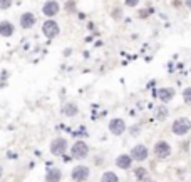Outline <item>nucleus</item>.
<instances>
[{"label": "nucleus", "mask_w": 191, "mask_h": 182, "mask_svg": "<svg viewBox=\"0 0 191 182\" xmlns=\"http://www.w3.org/2000/svg\"><path fill=\"white\" fill-rule=\"evenodd\" d=\"M139 4V0H126V5L128 7H136Z\"/></svg>", "instance_id": "nucleus-21"}, {"label": "nucleus", "mask_w": 191, "mask_h": 182, "mask_svg": "<svg viewBox=\"0 0 191 182\" xmlns=\"http://www.w3.org/2000/svg\"><path fill=\"white\" fill-rule=\"evenodd\" d=\"M101 182H119V179H117V176L114 174V172H106L102 176V181Z\"/></svg>", "instance_id": "nucleus-15"}, {"label": "nucleus", "mask_w": 191, "mask_h": 182, "mask_svg": "<svg viewBox=\"0 0 191 182\" xmlns=\"http://www.w3.org/2000/svg\"><path fill=\"white\" fill-rule=\"evenodd\" d=\"M14 34V27L10 22H2L0 24V35L2 37H10Z\"/></svg>", "instance_id": "nucleus-13"}, {"label": "nucleus", "mask_w": 191, "mask_h": 182, "mask_svg": "<svg viewBox=\"0 0 191 182\" xmlns=\"http://www.w3.org/2000/svg\"><path fill=\"white\" fill-rule=\"evenodd\" d=\"M62 112H64L66 115H76L77 114V107H76L74 104H67L64 109H62Z\"/></svg>", "instance_id": "nucleus-16"}, {"label": "nucleus", "mask_w": 191, "mask_h": 182, "mask_svg": "<svg viewBox=\"0 0 191 182\" xmlns=\"http://www.w3.org/2000/svg\"><path fill=\"white\" fill-rule=\"evenodd\" d=\"M183 99L188 105H191V87L185 89V92H183Z\"/></svg>", "instance_id": "nucleus-19"}, {"label": "nucleus", "mask_w": 191, "mask_h": 182, "mask_svg": "<svg viewBox=\"0 0 191 182\" xmlns=\"http://www.w3.org/2000/svg\"><path fill=\"white\" fill-rule=\"evenodd\" d=\"M131 157H133V161H146L148 159V149L146 146H136L133 151H131Z\"/></svg>", "instance_id": "nucleus-8"}, {"label": "nucleus", "mask_w": 191, "mask_h": 182, "mask_svg": "<svg viewBox=\"0 0 191 182\" xmlns=\"http://www.w3.org/2000/svg\"><path fill=\"white\" fill-rule=\"evenodd\" d=\"M66 7H67L69 10H72V9H74V2H67V5H66Z\"/></svg>", "instance_id": "nucleus-22"}, {"label": "nucleus", "mask_w": 191, "mask_h": 182, "mask_svg": "<svg viewBox=\"0 0 191 182\" xmlns=\"http://www.w3.org/2000/svg\"><path fill=\"white\" fill-rule=\"evenodd\" d=\"M66 147H67V141L64 139V137H57L54 139L50 144V152L54 156H62L64 152H66Z\"/></svg>", "instance_id": "nucleus-2"}, {"label": "nucleus", "mask_w": 191, "mask_h": 182, "mask_svg": "<svg viewBox=\"0 0 191 182\" xmlns=\"http://www.w3.org/2000/svg\"><path fill=\"white\" fill-rule=\"evenodd\" d=\"M12 5V0H0V9H9V7Z\"/></svg>", "instance_id": "nucleus-20"}, {"label": "nucleus", "mask_w": 191, "mask_h": 182, "mask_svg": "<svg viewBox=\"0 0 191 182\" xmlns=\"http://www.w3.org/2000/svg\"><path fill=\"white\" fill-rule=\"evenodd\" d=\"M72 157L74 159H84V157L87 156V152H89V147H87V144L86 142H82V141H79V142H76L72 146Z\"/></svg>", "instance_id": "nucleus-3"}, {"label": "nucleus", "mask_w": 191, "mask_h": 182, "mask_svg": "<svg viewBox=\"0 0 191 182\" xmlns=\"http://www.w3.org/2000/svg\"><path fill=\"white\" fill-rule=\"evenodd\" d=\"M42 12H44L47 17H54L55 14H59V4L54 2V0H49V2H45V5H44Z\"/></svg>", "instance_id": "nucleus-9"}, {"label": "nucleus", "mask_w": 191, "mask_h": 182, "mask_svg": "<svg viewBox=\"0 0 191 182\" xmlns=\"http://www.w3.org/2000/svg\"><path fill=\"white\" fill-rule=\"evenodd\" d=\"M131 162H133V157L126 156V154H123V156H119L117 159H116V164H117V167H121V169H129Z\"/></svg>", "instance_id": "nucleus-11"}, {"label": "nucleus", "mask_w": 191, "mask_h": 182, "mask_svg": "<svg viewBox=\"0 0 191 182\" xmlns=\"http://www.w3.org/2000/svg\"><path fill=\"white\" fill-rule=\"evenodd\" d=\"M168 117V109H166L164 105H161L159 109H158V112H156V119L158 120H163Z\"/></svg>", "instance_id": "nucleus-17"}, {"label": "nucleus", "mask_w": 191, "mask_h": 182, "mask_svg": "<svg viewBox=\"0 0 191 182\" xmlns=\"http://www.w3.org/2000/svg\"><path fill=\"white\" fill-rule=\"evenodd\" d=\"M34 24H35V17L32 15V14H29V12H25V14L20 17V25L24 27V29H30Z\"/></svg>", "instance_id": "nucleus-10"}, {"label": "nucleus", "mask_w": 191, "mask_h": 182, "mask_svg": "<svg viewBox=\"0 0 191 182\" xmlns=\"http://www.w3.org/2000/svg\"><path fill=\"white\" fill-rule=\"evenodd\" d=\"M0 176H2V167H0Z\"/></svg>", "instance_id": "nucleus-26"}, {"label": "nucleus", "mask_w": 191, "mask_h": 182, "mask_svg": "<svg viewBox=\"0 0 191 182\" xmlns=\"http://www.w3.org/2000/svg\"><path fill=\"white\" fill-rule=\"evenodd\" d=\"M146 169H143V167H139V169H136L134 174H136V179H139V181H143V179H146Z\"/></svg>", "instance_id": "nucleus-18"}, {"label": "nucleus", "mask_w": 191, "mask_h": 182, "mask_svg": "<svg viewBox=\"0 0 191 182\" xmlns=\"http://www.w3.org/2000/svg\"><path fill=\"white\" fill-rule=\"evenodd\" d=\"M89 177V169L86 166H77L72 169V179L77 182H82Z\"/></svg>", "instance_id": "nucleus-6"}, {"label": "nucleus", "mask_w": 191, "mask_h": 182, "mask_svg": "<svg viewBox=\"0 0 191 182\" xmlns=\"http://www.w3.org/2000/svg\"><path fill=\"white\" fill-rule=\"evenodd\" d=\"M144 182H151V181H149V179H144Z\"/></svg>", "instance_id": "nucleus-25"}, {"label": "nucleus", "mask_w": 191, "mask_h": 182, "mask_svg": "<svg viewBox=\"0 0 191 182\" xmlns=\"http://www.w3.org/2000/svg\"><path fill=\"white\" fill-rule=\"evenodd\" d=\"M154 154H156V157H159V159H166V157L171 154L169 144H168V142H164V141H159L154 146Z\"/></svg>", "instance_id": "nucleus-4"}, {"label": "nucleus", "mask_w": 191, "mask_h": 182, "mask_svg": "<svg viewBox=\"0 0 191 182\" xmlns=\"http://www.w3.org/2000/svg\"><path fill=\"white\" fill-rule=\"evenodd\" d=\"M191 130V120L186 119V117H181V119L174 120L173 124V132L176 135H186Z\"/></svg>", "instance_id": "nucleus-1"}, {"label": "nucleus", "mask_w": 191, "mask_h": 182, "mask_svg": "<svg viewBox=\"0 0 191 182\" xmlns=\"http://www.w3.org/2000/svg\"><path fill=\"white\" fill-rule=\"evenodd\" d=\"M45 181L47 182H59L61 181V171L59 169H52V171L47 172L45 176Z\"/></svg>", "instance_id": "nucleus-14"}, {"label": "nucleus", "mask_w": 191, "mask_h": 182, "mask_svg": "<svg viewBox=\"0 0 191 182\" xmlns=\"http://www.w3.org/2000/svg\"><path fill=\"white\" fill-rule=\"evenodd\" d=\"M109 130L112 132L114 135H121L126 130V124H124L123 119H112L109 122Z\"/></svg>", "instance_id": "nucleus-7"}, {"label": "nucleus", "mask_w": 191, "mask_h": 182, "mask_svg": "<svg viewBox=\"0 0 191 182\" xmlns=\"http://www.w3.org/2000/svg\"><path fill=\"white\" fill-rule=\"evenodd\" d=\"M42 30H44V34H45L49 39H54V37L59 34V25H57V22L54 20H47L44 25H42Z\"/></svg>", "instance_id": "nucleus-5"}, {"label": "nucleus", "mask_w": 191, "mask_h": 182, "mask_svg": "<svg viewBox=\"0 0 191 182\" xmlns=\"http://www.w3.org/2000/svg\"><path fill=\"white\" fill-rule=\"evenodd\" d=\"M186 5H188V7L191 9V0H188V2H186Z\"/></svg>", "instance_id": "nucleus-24"}, {"label": "nucleus", "mask_w": 191, "mask_h": 182, "mask_svg": "<svg viewBox=\"0 0 191 182\" xmlns=\"http://www.w3.org/2000/svg\"><path fill=\"white\" fill-rule=\"evenodd\" d=\"M159 92V99L163 100V102H169L173 97H174V90L173 89H161V90H158Z\"/></svg>", "instance_id": "nucleus-12"}, {"label": "nucleus", "mask_w": 191, "mask_h": 182, "mask_svg": "<svg viewBox=\"0 0 191 182\" xmlns=\"http://www.w3.org/2000/svg\"><path fill=\"white\" fill-rule=\"evenodd\" d=\"M119 15H121V10H119V9H116V10H114V17H116V19H117Z\"/></svg>", "instance_id": "nucleus-23"}]
</instances>
